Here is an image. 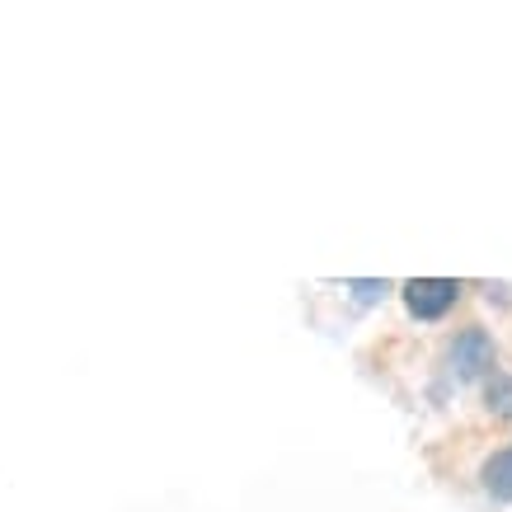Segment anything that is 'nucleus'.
<instances>
[{"label": "nucleus", "instance_id": "f257e3e1", "mask_svg": "<svg viewBox=\"0 0 512 512\" xmlns=\"http://www.w3.org/2000/svg\"><path fill=\"white\" fill-rule=\"evenodd\" d=\"M456 296H461V282L451 278H414L404 282V306L414 320H442V315L456 306Z\"/></svg>", "mask_w": 512, "mask_h": 512}, {"label": "nucleus", "instance_id": "f03ea898", "mask_svg": "<svg viewBox=\"0 0 512 512\" xmlns=\"http://www.w3.org/2000/svg\"><path fill=\"white\" fill-rule=\"evenodd\" d=\"M489 367H494V343L484 339L480 329H466L461 339L451 343V372H456V381H475Z\"/></svg>", "mask_w": 512, "mask_h": 512}, {"label": "nucleus", "instance_id": "7ed1b4c3", "mask_svg": "<svg viewBox=\"0 0 512 512\" xmlns=\"http://www.w3.org/2000/svg\"><path fill=\"white\" fill-rule=\"evenodd\" d=\"M484 489L494 498H503V503H512V451H503V456H494L484 466Z\"/></svg>", "mask_w": 512, "mask_h": 512}, {"label": "nucleus", "instance_id": "20e7f679", "mask_svg": "<svg viewBox=\"0 0 512 512\" xmlns=\"http://www.w3.org/2000/svg\"><path fill=\"white\" fill-rule=\"evenodd\" d=\"M484 395H489V409L508 419V414H512V376L494 372V376H489V386H484Z\"/></svg>", "mask_w": 512, "mask_h": 512}, {"label": "nucleus", "instance_id": "39448f33", "mask_svg": "<svg viewBox=\"0 0 512 512\" xmlns=\"http://www.w3.org/2000/svg\"><path fill=\"white\" fill-rule=\"evenodd\" d=\"M348 292H357V301H376L386 296V282H348Z\"/></svg>", "mask_w": 512, "mask_h": 512}]
</instances>
